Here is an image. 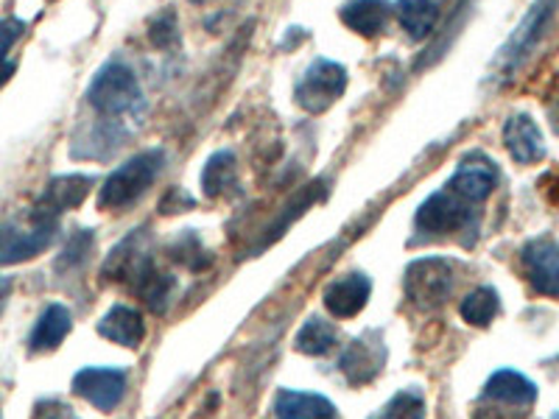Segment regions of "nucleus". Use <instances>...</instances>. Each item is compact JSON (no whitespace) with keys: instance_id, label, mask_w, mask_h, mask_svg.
Here are the masks:
<instances>
[{"instance_id":"11","label":"nucleus","mask_w":559,"mask_h":419,"mask_svg":"<svg viewBox=\"0 0 559 419\" xmlns=\"http://www.w3.org/2000/svg\"><path fill=\"white\" fill-rule=\"evenodd\" d=\"M523 266L537 294L559 297V243L540 238L523 249Z\"/></svg>"},{"instance_id":"26","label":"nucleus","mask_w":559,"mask_h":419,"mask_svg":"<svg viewBox=\"0 0 559 419\" xmlns=\"http://www.w3.org/2000/svg\"><path fill=\"white\" fill-rule=\"evenodd\" d=\"M171 252H174V258H177V261L182 263V266L191 268V272H204V268H207L210 263H213L210 252L202 247L199 236H193L191 229H185L182 236H179L177 241H174Z\"/></svg>"},{"instance_id":"9","label":"nucleus","mask_w":559,"mask_h":419,"mask_svg":"<svg viewBox=\"0 0 559 419\" xmlns=\"http://www.w3.org/2000/svg\"><path fill=\"white\" fill-rule=\"evenodd\" d=\"M383 363H386V347H383L381 342V333H367V336L347 344L338 367H342L344 378H347L349 383L364 386V383H369L372 378H378Z\"/></svg>"},{"instance_id":"6","label":"nucleus","mask_w":559,"mask_h":419,"mask_svg":"<svg viewBox=\"0 0 559 419\" xmlns=\"http://www.w3.org/2000/svg\"><path fill=\"white\" fill-rule=\"evenodd\" d=\"M59 224L53 218H37L28 213V227L3 224L0 227V266H12L37 258L39 252L51 247L57 238Z\"/></svg>"},{"instance_id":"29","label":"nucleus","mask_w":559,"mask_h":419,"mask_svg":"<svg viewBox=\"0 0 559 419\" xmlns=\"http://www.w3.org/2000/svg\"><path fill=\"white\" fill-rule=\"evenodd\" d=\"M90 247H93V232H90V229H82V232H76V236L70 238V243L64 247V252H62V258H59L57 266L68 268V266H73V263L84 261L90 252Z\"/></svg>"},{"instance_id":"23","label":"nucleus","mask_w":559,"mask_h":419,"mask_svg":"<svg viewBox=\"0 0 559 419\" xmlns=\"http://www.w3.org/2000/svg\"><path fill=\"white\" fill-rule=\"evenodd\" d=\"M336 327L331 322H324V319H308L297 333V349L299 352H306V356H324V352H331L336 347Z\"/></svg>"},{"instance_id":"8","label":"nucleus","mask_w":559,"mask_h":419,"mask_svg":"<svg viewBox=\"0 0 559 419\" xmlns=\"http://www.w3.org/2000/svg\"><path fill=\"white\" fill-rule=\"evenodd\" d=\"M73 392L87 403H93L98 411H112L123 400V394H127V375H123L121 369H82L73 378Z\"/></svg>"},{"instance_id":"3","label":"nucleus","mask_w":559,"mask_h":419,"mask_svg":"<svg viewBox=\"0 0 559 419\" xmlns=\"http://www.w3.org/2000/svg\"><path fill=\"white\" fill-rule=\"evenodd\" d=\"M557 7L559 0H534V7L528 9L526 17L521 20V26L515 28V34H512V37L507 39V45L498 51L496 64H492L498 79H512V73H518L521 64L532 57L537 43L546 37V28L551 26Z\"/></svg>"},{"instance_id":"25","label":"nucleus","mask_w":559,"mask_h":419,"mask_svg":"<svg viewBox=\"0 0 559 419\" xmlns=\"http://www.w3.org/2000/svg\"><path fill=\"white\" fill-rule=\"evenodd\" d=\"M322 196V184H308L306 191L299 193V196H294L292 199V204H288L286 210H283V213H280L277 216V222L272 224V227H269V238L266 241H263V247H269V243L274 241V238H280L283 236V232H286L288 227H292V222H297L299 216H302V213H306L308 207H311L313 202H317V199Z\"/></svg>"},{"instance_id":"14","label":"nucleus","mask_w":559,"mask_h":419,"mask_svg":"<svg viewBox=\"0 0 559 419\" xmlns=\"http://www.w3.org/2000/svg\"><path fill=\"white\" fill-rule=\"evenodd\" d=\"M503 143H507L509 154L528 166L537 159L546 157V143H543V132L528 115H512L503 127Z\"/></svg>"},{"instance_id":"34","label":"nucleus","mask_w":559,"mask_h":419,"mask_svg":"<svg viewBox=\"0 0 559 419\" xmlns=\"http://www.w3.org/2000/svg\"><path fill=\"white\" fill-rule=\"evenodd\" d=\"M551 419H559V414H554V417Z\"/></svg>"},{"instance_id":"22","label":"nucleus","mask_w":559,"mask_h":419,"mask_svg":"<svg viewBox=\"0 0 559 419\" xmlns=\"http://www.w3.org/2000/svg\"><path fill=\"white\" fill-rule=\"evenodd\" d=\"M134 294H138L143 302H146L148 308H152L154 313H163L168 306H171L174 299V288H177V283H174L171 274H163L157 266L148 268L143 277L134 283Z\"/></svg>"},{"instance_id":"4","label":"nucleus","mask_w":559,"mask_h":419,"mask_svg":"<svg viewBox=\"0 0 559 419\" xmlns=\"http://www.w3.org/2000/svg\"><path fill=\"white\" fill-rule=\"evenodd\" d=\"M476 204L464 202L462 196L442 188V191L431 193L426 202L419 204L417 216H414V227L423 236H448V232H462V229L476 227Z\"/></svg>"},{"instance_id":"10","label":"nucleus","mask_w":559,"mask_h":419,"mask_svg":"<svg viewBox=\"0 0 559 419\" xmlns=\"http://www.w3.org/2000/svg\"><path fill=\"white\" fill-rule=\"evenodd\" d=\"M90 188H93V177H82V173H68V177H57L48 182L43 196L32 207V216L37 218H53L57 222L64 210H73L87 199Z\"/></svg>"},{"instance_id":"12","label":"nucleus","mask_w":559,"mask_h":419,"mask_svg":"<svg viewBox=\"0 0 559 419\" xmlns=\"http://www.w3.org/2000/svg\"><path fill=\"white\" fill-rule=\"evenodd\" d=\"M498 184V168L484 157L464 159L462 166L456 168L451 179H448L445 188H451L456 196H462L464 202L481 204L484 199L492 193V188Z\"/></svg>"},{"instance_id":"27","label":"nucleus","mask_w":559,"mask_h":419,"mask_svg":"<svg viewBox=\"0 0 559 419\" xmlns=\"http://www.w3.org/2000/svg\"><path fill=\"white\" fill-rule=\"evenodd\" d=\"M148 43L159 51H171V48H179V20L174 9H166L163 14L148 23Z\"/></svg>"},{"instance_id":"1","label":"nucleus","mask_w":559,"mask_h":419,"mask_svg":"<svg viewBox=\"0 0 559 419\" xmlns=\"http://www.w3.org/2000/svg\"><path fill=\"white\" fill-rule=\"evenodd\" d=\"M87 104L102 118L98 123L121 129L127 134H132L129 123L140 127L143 112H146V101H143V89H140L138 76L121 62H109L98 70L87 89Z\"/></svg>"},{"instance_id":"17","label":"nucleus","mask_w":559,"mask_h":419,"mask_svg":"<svg viewBox=\"0 0 559 419\" xmlns=\"http://www.w3.org/2000/svg\"><path fill=\"white\" fill-rule=\"evenodd\" d=\"M98 333L104 338H109L112 344H121V347L138 349L143 336H146V324L134 308L129 306H115L107 316H102L98 322Z\"/></svg>"},{"instance_id":"31","label":"nucleus","mask_w":559,"mask_h":419,"mask_svg":"<svg viewBox=\"0 0 559 419\" xmlns=\"http://www.w3.org/2000/svg\"><path fill=\"white\" fill-rule=\"evenodd\" d=\"M193 204H197L193 196H188L182 188H171V193L159 202V213H185V210H191Z\"/></svg>"},{"instance_id":"33","label":"nucleus","mask_w":559,"mask_h":419,"mask_svg":"<svg viewBox=\"0 0 559 419\" xmlns=\"http://www.w3.org/2000/svg\"><path fill=\"white\" fill-rule=\"evenodd\" d=\"M191 3H197V7H202V3H207V0H191Z\"/></svg>"},{"instance_id":"15","label":"nucleus","mask_w":559,"mask_h":419,"mask_svg":"<svg viewBox=\"0 0 559 419\" xmlns=\"http://www.w3.org/2000/svg\"><path fill=\"white\" fill-rule=\"evenodd\" d=\"M484 397L492 403H501V406L528 408L534 400H537V386H534L528 378H523L521 372L501 369V372H496V375L487 381V386H484Z\"/></svg>"},{"instance_id":"19","label":"nucleus","mask_w":559,"mask_h":419,"mask_svg":"<svg viewBox=\"0 0 559 419\" xmlns=\"http://www.w3.org/2000/svg\"><path fill=\"white\" fill-rule=\"evenodd\" d=\"M70 327H73V319L64 306H48L43 311V316L34 324L32 338H28V347L32 352H48V349H57L59 344L68 338Z\"/></svg>"},{"instance_id":"28","label":"nucleus","mask_w":559,"mask_h":419,"mask_svg":"<svg viewBox=\"0 0 559 419\" xmlns=\"http://www.w3.org/2000/svg\"><path fill=\"white\" fill-rule=\"evenodd\" d=\"M383 419H426V403L423 394L406 388V392L394 394L389 406L383 408Z\"/></svg>"},{"instance_id":"16","label":"nucleus","mask_w":559,"mask_h":419,"mask_svg":"<svg viewBox=\"0 0 559 419\" xmlns=\"http://www.w3.org/2000/svg\"><path fill=\"white\" fill-rule=\"evenodd\" d=\"M277 419H336V406L328 397L311 392L283 388L274 403Z\"/></svg>"},{"instance_id":"7","label":"nucleus","mask_w":559,"mask_h":419,"mask_svg":"<svg viewBox=\"0 0 559 419\" xmlns=\"http://www.w3.org/2000/svg\"><path fill=\"white\" fill-rule=\"evenodd\" d=\"M453 291V266L442 258H423L406 272V294L414 306L439 308Z\"/></svg>"},{"instance_id":"13","label":"nucleus","mask_w":559,"mask_h":419,"mask_svg":"<svg viewBox=\"0 0 559 419\" xmlns=\"http://www.w3.org/2000/svg\"><path fill=\"white\" fill-rule=\"evenodd\" d=\"M372 283L364 274H344L324 291V308L338 319H349L364 311Z\"/></svg>"},{"instance_id":"18","label":"nucleus","mask_w":559,"mask_h":419,"mask_svg":"<svg viewBox=\"0 0 559 419\" xmlns=\"http://www.w3.org/2000/svg\"><path fill=\"white\" fill-rule=\"evenodd\" d=\"M389 9L386 0H349L342 9V23L361 37H376L386 26Z\"/></svg>"},{"instance_id":"24","label":"nucleus","mask_w":559,"mask_h":419,"mask_svg":"<svg viewBox=\"0 0 559 419\" xmlns=\"http://www.w3.org/2000/svg\"><path fill=\"white\" fill-rule=\"evenodd\" d=\"M498 308H501V302H498V294L492 288H476V291L462 299L459 311H462L464 322L476 324V327H487L498 316Z\"/></svg>"},{"instance_id":"32","label":"nucleus","mask_w":559,"mask_h":419,"mask_svg":"<svg viewBox=\"0 0 559 419\" xmlns=\"http://www.w3.org/2000/svg\"><path fill=\"white\" fill-rule=\"evenodd\" d=\"M9 291H12V279L0 277V311H3V306H7Z\"/></svg>"},{"instance_id":"30","label":"nucleus","mask_w":559,"mask_h":419,"mask_svg":"<svg viewBox=\"0 0 559 419\" xmlns=\"http://www.w3.org/2000/svg\"><path fill=\"white\" fill-rule=\"evenodd\" d=\"M23 32H26V23H23V20H0V64L12 62V59H9V51H12V45L23 37Z\"/></svg>"},{"instance_id":"21","label":"nucleus","mask_w":559,"mask_h":419,"mask_svg":"<svg viewBox=\"0 0 559 419\" xmlns=\"http://www.w3.org/2000/svg\"><path fill=\"white\" fill-rule=\"evenodd\" d=\"M238 171H236V154L216 152L207 159L202 171V191L207 199H222L236 191Z\"/></svg>"},{"instance_id":"20","label":"nucleus","mask_w":559,"mask_h":419,"mask_svg":"<svg viewBox=\"0 0 559 419\" xmlns=\"http://www.w3.org/2000/svg\"><path fill=\"white\" fill-rule=\"evenodd\" d=\"M394 14H397L401 26L408 32V37L426 39L437 28L439 7L437 0H397L394 3Z\"/></svg>"},{"instance_id":"5","label":"nucleus","mask_w":559,"mask_h":419,"mask_svg":"<svg viewBox=\"0 0 559 419\" xmlns=\"http://www.w3.org/2000/svg\"><path fill=\"white\" fill-rule=\"evenodd\" d=\"M347 89V70L331 59H317L311 68L299 76L294 87V101L299 109L319 115L338 101Z\"/></svg>"},{"instance_id":"2","label":"nucleus","mask_w":559,"mask_h":419,"mask_svg":"<svg viewBox=\"0 0 559 419\" xmlns=\"http://www.w3.org/2000/svg\"><path fill=\"white\" fill-rule=\"evenodd\" d=\"M166 166V152L163 148H148L143 154H134L121 168H115L107 177L104 188L98 191V207L102 210H123L138 202L143 193L157 182Z\"/></svg>"}]
</instances>
